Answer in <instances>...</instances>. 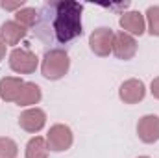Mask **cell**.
I'll list each match as a JSON object with an SVG mask.
<instances>
[{"mask_svg": "<svg viewBox=\"0 0 159 158\" xmlns=\"http://www.w3.org/2000/svg\"><path fill=\"white\" fill-rule=\"evenodd\" d=\"M52 15V34L59 43H69L81 36V11L83 6L74 0H59L46 6Z\"/></svg>", "mask_w": 159, "mask_h": 158, "instance_id": "6da1fadb", "label": "cell"}, {"mask_svg": "<svg viewBox=\"0 0 159 158\" xmlns=\"http://www.w3.org/2000/svg\"><path fill=\"white\" fill-rule=\"evenodd\" d=\"M70 69V58L63 48H50L44 52L41 62V75L46 80L63 78Z\"/></svg>", "mask_w": 159, "mask_h": 158, "instance_id": "7a4b0ae2", "label": "cell"}, {"mask_svg": "<svg viewBox=\"0 0 159 158\" xmlns=\"http://www.w3.org/2000/svg\"><path fill=\"white\" fill-rule=\"evenodd\" d=\"M72 141H74V136H72V130L69 125H63V123H57V125H52L48 134H46V145L50 151L54 153H63V151H69L72 147Z\"/></svg>", "mask_w": 159, "mask_h": 158, "instance_id": "3957f363", "label": "cell"}, {"mask_svg": "<svg viewBox=\"0 0 159 158\" xmlns=\"http://www.w3.org/2000/svg\"><path fill=\"white\" fill-rule=\"evenodd\" d=\"M37 65H39L37 54L28 48H13L9 52V67L19 75H30L37 69Z\"/></svg>", "mask_w": 159, "mask_h": 158, "instance_id": "277c9868", "label": "cell"}, {"mask_svg": "<svg viewBox=\"0 0 159 158\" xmlns=\"http://www.w3.org/2000/svg\"><path fill=\"white\" fill-rule=\"evenodd\" d=\"M113 39H115V32L107 26H100L89 36V47L96 56L106 58L113 54Z\"/></svg>", "mask_w": 159, "mask_h": 158, "instance_id": "5b68a950", "label": "cell"}, {"mask_svg": "<svg viewBox=\"0 0 159 158\" xmlns=\"http://www.w3.org/2000/svg\"><path fill=\"white\" fill-rule=\"evenodd\" d=\"M119 97L124 104H137L146 97V86L139 78H129L119 87Z\"/></svg>", "mask_w": 159, "mask_h": 158, "instance_id": "8992f818", "label": "cell"}, {"mask_svg": "<svg viewBox=\"0 0 159 158\" xmlns=\"http://www.w3.org/2000/svg\"><path fill=\"white\" fill-rule=\"evenodd\" d=\"M44 125H46V114H44V110H41L37 106L28 108L19 116V126L30 134H35V132L43 130Z\"/></svg>", "mask_w": 159, "mask_h": 158, "instance_id": "52a82bcc", "label": "cell"}, {"mask_svg": "<svg viewBox=\"0 0 159 158\" xmlns=\"http://www.w3.org/2000/svg\"><path fill=\"white\" fill-rule=\"evenodd\" d=\"M137 136L143 143L159 141V116H154V114L143 116L137 123Z\"/></svg>", "mask_w": 159, "mask_h": 158, "instance_id": "ba28073f", "label": "cell"}, {"mask_svg": "<svg viewBox=\"0 0 159 158\" xmlns=\"http://www.w3.org/2000/svg\"><path fill=\"white\" fill-rule=\"evenodd\" d=\"M113 54L119 58V60H131L135 54H137V39L126 32H119L115 34V39H113Z\"/></svg>", "mask_w": 159, "mask_h": 158, "instance_id": "9c48e42d", "label": "cell"}, {"mask_svg": "<svg viewBox=\"0 0 159 158\" xmlns=\"http://www.w3.org/2000/svg\"><path fill=\"white\" fill-rule=\"evenodd\" d=\"M119 24L122 28V32H126V34H129L133 37L143 36L146 32V19H144V15L141 11H126V13H122Z\"/></svg>", "mask_w": 159, "mask_h": 158, "instance_id": "30bf717a", "label": "cell"}, {"mask_svg": "<svg viewBox=\"0 0 159 158\" xmlns=\"http://www.w3.org/2000/svg\"><path fill=\"white\" fill-rule=\"evenodd\" d=\"M28 34V30L19 24L17 21H6L2 26H0V39L7 45H17L20 39H24Z\"/></svg>", "mask_w": 159, "mask_h": 158, "instance_id": "8fae6325", "label": "cell"}, {"mask_svg": "<svg viewBox=\"0 0 159 158\" xmlns=\"http://www.w3.org/2000/svg\"><path fill=\"white\" fill-rule=\"evenodd\" d=\"M24 86V80L19 77H6L0 80V99L6 102H17V97Z\"/></svg>", "mask_w": 159, "mask_h": 158, "instance_id": "7c38bea8", "label": "cell"}, {"mask_svg": "<svg viewBox=\"0 0 159 158\" xmlns=\"http://www.w3.org/2000/svg\"><path fill=\"white\" fill-rule=\"evenodd\" d=\"M41 97H43L41 87L35 82H24L15 104H19V106H34V104H37L41 101Z\"/></svg>", "mask_w": 159, "mask_h": 158, "instance_id": "4fadbf2b", "label": "cell"}, {"mask_svg": "<svg viewBox=\"0 0 159 158\" xmlns=\"http://www.w3.org/2000/svg\"><path fill=\"white\" fill-rule=\"evenodd\" d=\"M48 151L46 138L43 136H34L26 143V158H48Z\"/></svg>", "mask_w": 159, "mask_h": 158, "instance_id": "5bb4252c", "label": "cell"}, {"mask_svg": "<svg viewBox=\"0 0 159 158\" xmlns=\"http://www.w3.org/2000/svg\"><path fill=\"white\" fill-rule=\"evenodd\" d=\"M15 21L19 24H22L24 28H32L39 21V11L35 7H22V9H19L15 13Z\"/></svg>", "mask_w": 159, "mask_h": 158, "instance_id": "9a60e30c", "label": "cell"}, {"mask_svg": "<svg viewBox=\"0 0 159 158\" xmlns=\"http://www.w3.org/2000/svg\"><path fill=\"white\" fill-rule=\"evenodd\" d=\"M146 17V24H148V32L152 36L159 37V6H150L144 13Z\"/></svg>", "mask_w": 159, "mask_h": 158, "instance_id": "2e32d148", "label": "cell"}, {"mask_svg": "<svg viewBox=\"0 0 159 158\" xmlns=\"http://www.w3.org/2000/svg\"><path fill=\"white\" fill-rule=\"evenodd\" d=\"M17 155H19V147L15 140L0 136V158H17Z\"/></svg>", "mask_w": 159, "mask_h": 158, "instance_id": "e0dca14e", "label": "cell"}, {"mask_svg": "<svg viewBox=\"0 0 159 158\" xmlns=\"http://www.w3.org/2000/svg\"><path fill=\"white\" fill-rule=\"evenodd\" d=\"M0 6H2L6 11H15V13H17L19 9L24 7V0H17V2H2Z\"/></svg>", "mask_w": 159, "mask_h": 158, "instance_id": "ac0fdd59", "label": "cell"}, {"mask_svg": "<svg viewBox=\"0 0 159 158\" xmlns=\"http://www.w3.org/2000/svg\"><path fill=\"white\" fill-rule=\"evenodd\" d=\"M150 93H152L154 99H157L159 101V77L152 80V84H150Z\"/></svg>", "mask_w": 159, "mask_h": 158, "instance_id": "d6986e66", "label": "cell"}, {"mask_svg": "<svg viewBox=\"0 0 159 158\" xmlns=\"http://www.w3.org/2000/svg\"><path fill=\"white\" fill-rule=\"evenodd\" d=\"M6 58V43L0 39V60H4Z\"/></svg>", "mask_w": 159, "mask_h": 158, "instance_id": "ffe728a7", "label": "cell"}, {"mask_svg": "<svg viewBox=\"0 0 159 158\" xmlns=\"http://www.w3.org/2000/svg\"><path fill=\"white\" fill-rule=\"evenodd\" d=\"M137 158H150V156H137Z\"/></svg>", "mask_w": 159, "mask_h": 158, "instance_id": "44dd1931", "label": "cell"}]
</instances>
